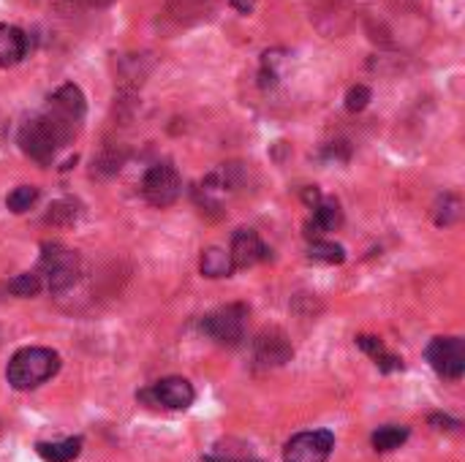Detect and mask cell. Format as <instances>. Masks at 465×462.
Instances as JSON below:
<instances>
[{
	"mask_svg": "<svg viewBox=\"0 0 465 462\" xmlns=\"http://www.w3.org/2000/svg\"><path fill=\"white\" fill-rule=\"evenodd\" d=\"M58 370H61L58 351L44 348V345H28L12 356V362L6 368V381L17 392H30V389L46 384Z\"/></svg>",
	"mask_w": 465,
	"mask_h": 462,
	"instance_id": "obj_1",
	"label": "cell"
},
{
	"mask_svg": "<svg viewBox=\"0 0 465 462\" xmlns=\"http://www.w3.org/2000/svg\"><path fill=\"white\" fill-rule=\"evenodd\" d=\"M71 139L52 123L46 115H38L33 120H28L20 131V147L28 158L38 161V164H52V158L58 156V150L66 147Z\"/></svg>",
	"mask_w": 465,
	"mask_h": 462,
	"instance_id": "obj_2",
	"label": "cell"
},
{
	"mask_svg": "<svg viewBox=\"0 0 465 462\" xmlns=\"http://www.w3.org/2000/svg\"><path fill=\"white\" fill-rule=\"evenodd\" d=\"M36 275L41 278V283L52 291L61 294L66 288H71L79 278V255L63 245H44V253L38 259V270Z\"/></svg>",
	"mask_w": 465,
	"mask_h": 462,
	"instance_id": "obj_3",
	"label": "cell"
},
{
	"mask_svg": "<svg viewBox=\"0 0 465 462\" xmlns=\"http://www.w3.org/2000/svg\"><path fill=\"white\" fill-rule=\"evenodd\" d=\"M85 112H87V107H85L82 90L77 85H63L49 95V104H46L44 115L55 123L69 139H74L82 120H85Z\"/></svg>",
	"mask_w": 465,
	"mask_h": 462,
	"instance_id": "obj_4",
	"label": "cell"
},
{
	"mask_svg": "<svg viewBox=\"0 0 465 462\" xmlns=\"http://www.w3.org/2000/svg\"><path fill=\"white\" fill-rule=\"evenodd\" d=\"M245 319H248L245 304H226L207 313L199 327L207 337H213L221 345H237L245 337Z\"/></svg>",
	"mask_w": 465,
	"mask_h": 462,
	"instance_id": "obj_5",
	"label": "cell"
},
{
	"mask_svg": "<svg viewBox=\"0 0 465 462\" xmlns=\"http://www.w3.org/2000/svg\"><path fill=\"white\" fill-rule=\"evenodd\" d=\"M180 190H183V180L172 164L164 161L144 172L142 196L147 199V204H152V207H169V204H175L180 199Z\"/></svg>",
	"mask_w": 465,
	"mask_h": 462,
	"instance_id": "obj_6",
	"label": "cell"
},
{
	"mask_svg": "<svg viewBox=\"0 0 465 462\" xmlns=\"http://www.w3.org/2000/svg\"><path fill=\"white\" fill-rule=\"evenodd\" d=\"M428 362L430 368L446 378V381H460L465 373V343L462 337H436L430 340L428 351Z\"/></svg>",
	"mask_w": 465,
	"mask_h": 462,
	"instance_id": "obj_7",
	"label": "cell"
},
{
	"mask_svg": "<svg viewBox=\"0 0 465 462\" xmlns=\"http://www.w3.org/2000/svg\"><path fill=\"white\" fill-rule=\"evenodd\" d=\"M332 449H335V435L330 430L297 433L283 449V462H327Z\"/></svg>",
	"mask_w": 465,
	"mask_h": 462,
	"instance_id": "obj_8",
	"label": "cell"
},
{
	"mask_svg": "<svg viewBox=\"0 0 465 462\" xmlns=\"http://www.w3.org/2000/svg\"><path fill=\"white\" fill-rule=\"evenodd\" d=\"M136 397L142 402H150V405H164V408H172V410H185V408L193 405L196 392H193L191 381H185L183 376H169V378H161L159 384H152L150 389L139 392Z\"/></svg>",
	"mask_w": 465,
	"mask_h": 462,
	"instance_id": "obj_9",
	"label": "cell"
},
{
	"mask_svg": "<svg viewBox=\"0 0 465 462\" xmlns=\"http://www.w3.org/2000/svg\"><path fill=\"white\" fill-rule=\"evenodd\" d=\"M229 255H232L234 270H248V267H256L258 262L270 259V250L253 229H237L232 237Z\"/></svg>",
	"mask_w": 465,
	"mask_h": 462,
	"instance_id": "obj_10",
	"label": "cell"
},
{
	"mask_svg": "<svg viewBox=\"0 0 465 462\" xmlns=\"http://www.w3.org/2000/svg\"><path fill=\"white\" fill-rule=\"evenodd\" d=\"M253 353L262 365L267 368H281L294 356V348L289 343V337L281 329H265L253 343Z\"/></svg>",
	"mask_w": 465,
	"mask_h": 462,
	"instance_id": "obj_11",
	"label": "cell"
},
{
	"mask_svg": "<svg viewBox=\"0 0 465 462\" xmlns=\"http://www.w3.org/2000/svg\"><path fill=\"white\" fill-rule=\"evenodd\" d=\"M343 226V210L338 199H322L316 207H314V218L307 221V239H319L322 234H330V231H338Z\"/></svg>",
	"mask_w": 465,
	"mask_h": 462,
	"instance_id": "obj_12",
	"label": "cell"
},
{
	"mask_svg": "<svg viewBox=\"0 0 465 462\" xmlns=\"http://www.w3.org/2000/svg\"><path fill=\"white\" fill-rule=\"evenodd\" d=\"M28 55V36L14 25H0V69H14Z\"/></svg>",
	"mask_w": 465,
	"mask_h": 462,
	"instance_id": "obj_13",
	"label": "cell"
},
{
	"mask_svg": "<svg viewBox=\"0 0 465 462\" xmlns=\"http://www.w3.org/2000/svg\"><path fill=\"white\" fill-rule=\"evenodd\" d=\"M356 345L373 359V365H376L381 373H397V370H403V359L395 356L392 351H387L384 343H381L379 337H373V335H359V337H356Z\"/></svg>",
	"mask_w": 465,
	"mask_h": 462,
	"instance_id": "obj_14",
	"label": "cell"
},
{
	"mask_svg": "<svg viewBox=\"0 0 465 462\" xmlns=\"http://www.w3.org/2000/svg\"><path fill=\"white\" fill-rule=\"evenodd\" d=\"M199 270L204 278H229L234 272V264H232V255L229 250L218 247V245H210V247H204L201 250V259H199Z\"/></svg>",
	"mask_w": 465,
	"mask_h": 462,
	"instance_id": "obj_15",
	"label": "cell"
},
{
	"mask_svg": "<svg viewBox=\"0 0 465 462\" xmlns=\"http://www.w3.org/2000/svg\"><path fill=\"white\" fill-rule=\"evenodd\" d=\"M36 451L44 462H71L82 454V438H66L52 443H36Z\"/></svg>",
	"mask_w": 465,
	"mask_h": 462,
	"instance_id": "obj_16",
	"label": "cell"
},
{
	"mask_svg": "<svg viewBox=\"0 0 465 462\" xmlns=\"http://www.w3.org/2000/svg\"><path fill=\"white\" fill-rule=\"evenodd\" d=\"M82 218V204L77 199H58L49 204L44 221L49 226H74Z\"/></svg>",
	"mask_w": 465,
	"mask_h": 462,
	"instance_id": "obj_17",
	"label": "cell"
},
{
	"mask_svg": "<svg viewBox=\"0 0 465 462\" xmlns=\"http://www.w3.org/2000/svg\"><path fill=\"white\" fill-rule=\"evenodd\" d=\"M408 427H397V425H387V427H379L373 435H371V443L376 451H395L400 449L405 441H408Z\"/></svg>",
	"mask_w": 465,
	"mask_h": 462,
	"instance_id": "obj_18",
	"label": "cell"
},
{
	"mask_svg": "<svg viewBox=\"0 0 465 462\" xmlns=\"http://www.w3.org/2000/svg\"><path fill=\"white\" fill-rule=\"evenodd\" d=\"M307 255L314 262H322V264H343L346 262V250L343 245H335V242H324V239H314L307 247Z\"/></svg>",
	"mask_w": 465,
	"mask_h": 462,
	"instance_id": "obj_19",
	"label": "cell"
},
{
	"mask_svg": "<svg viewBox=\"0 0 465 462\" xmlns=\"http://www.w3.org/2000/svg\"><path fill=\"white\" fill-rule=\"evenodd\" d=\"M36 199H38V188H33V185H20V188H14V190L6 196V207H9L12 213L22 215V213H28V210L33 207Z\"/></svg>",
	"mask_w": 465,
	"mask_h": 462,
	"instance_id": "obj_20",
	"label": "cell"
},
{
	"mask_svg": "<svg viewBox=\"0 0 465 462\" xmlns=\"http://www.w3.org/2000/svg\"><path fill=\"white\" fill-rule=\"evenodd\" d=\"M6 288H9L14 296L28 299V296H36V294L44 288V283H41V278H38L36 272H22V275L12 278V280L6 283Z\"/></svg>",
	"mask_w": 465,
	"mask_h": 462,
	"instance_id": "obj_21",
	"label": "cell"
},
{
	"mask_svg": "<svg viewBox=\"0 0 465 462\" xmlns=\"http://www.w3.org/2000/svg\"><path fill=\"white\" fill-rule=\"evenodd\" d=\"M460 218V201L457 196H444L438 201V210H436V223L438 226H452Z\"/></svg>",
	"mask_w": 465,
	"mask_h": 462,
	"instance_id": "obj_22",
	"label": "cell"
},
{
	"mask_svg": "<svg viewBox=\"0 0 465 462\" xmlns=\"http://www.w3.org/2000/svg\"><path fill=\"white\" fill-rule=\"evenodd\" d=\"M371 98H373V95H371V90H368L365 85H354V87L346 93V109L356 115V112H362V109H365V107L371 104Z\"/></svg>",
	"mask_w": 465,
	"mask_h": 462,
	"instance_id": "obj_23",
	"label": "cell"
},
{
	"mask_svg": "<svg viewBox=\"0 0 465 462\" xmlns=\"http://www.w3.org/2000/svg\"><path fill=\"white\" fill-rule=\"evenodd\" d=\"M278 53H267L265 61H262V85L265 87H273L278 82Z\"/></svg>",
	"mask_w": 465,
	"mask_h": 462,
	"instance_id": "obj_24",
	"label": "cell"
},
{
	"mask_svg": "<svg viewBox=\"0 0 465 462\" xmlns=\"http://www.w3.org/2000/svg\"><path fill=\"white\" fill-rule=\"evenodd\" d=\"M221 462H262V459H256L250 451H240V454H234V451H213Z\"/></svg>",
	"mask_w": 465,
	"mask_h": 462,
	"instance_id": "obj_25",
	"label": "cell"
},
{
	"mask_svg": "<svg viewBox=\"0 0 465 462\" xmlns=\"http://www.w3.org/2000/svg\"><path fill=\"white\" fill-rule=\"evenodd\" d=\"M428 422H430L436 430H457V427H460V422L452 419V417H446V414H430Z\"/></svg>",
	"mask_w": 465,
	"mask_h": 462,
	"instance_id": "obj_26",
	"label": "cell"
},
{
	"mask_svg": "<svg viewBox=\"0 0 465 462\" xmlns=\"http://www.w3.org/2000/svg\"><path fill=\"white\" fill-rule=\"evenodd\" d=\"M302 199H305V204H310V207H316V204L322 201V193L316 188H305L302 190Z\"/></svg>",
	"mask_w": 465,
	"mask_h": 462,
	"instance_id": "obj_27",
	"label": "cell"
},
{
	"mask_svg": "<svg viewBox=\"0 0 465 462\" xmlns=\"http://www.w3.org/2000/svg\"><path fill=\"white\" fill-rule=\"evenodd\" d=\"M232 6H234L237 12H242V14H250L253 6H256V0H232Z\"/></svg>",
	"mask_w": 465,
	"mask_h": 462,
	"instance_id": "obj_28",
	"label": "cell"
},
{
	"mask_svg": "<svg viewBox=\"0 0 465 462\" xmlns=\"http://www.w3.org/2000/svg\"><path fill=\"white\" fill-rule=\"evenodd\" d=\"M201 462H221V459H218V457H216V454H207V457H204V459H201Z\"/></svg>",
	"mask_w": 465,
	"mask_h": 462,
	"instance_id": "obj_29",
	"label": "cell"
}]
</instances>
